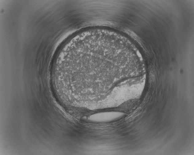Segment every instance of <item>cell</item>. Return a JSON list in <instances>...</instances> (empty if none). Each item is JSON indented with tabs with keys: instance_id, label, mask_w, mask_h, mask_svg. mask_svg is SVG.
Segmentation results:
<instances>
[{
	"instance_id": "cell-1",
	"label": "cell",
	"mask_w": 194,
	"mask_h": 155,
	"mask_svg": "<svg viewBox=\"0 0 194 155\" xmlns=\"http://www.w3.org/2000/svg\"><path fill=\"white\" fill-rule=\"evenodd\" d=\"M73 44H69L68 47L83 59L68 49L66 54L91 66L63 61L62 69L64 70L62 71V77L66 85L78 91L88 83L99 84L108 81L111 70H109L110 58L105 46L101 48L98 43H94V46L92 43L91 46L86 41H77Z\"/></svg>"
}]
</instances>
